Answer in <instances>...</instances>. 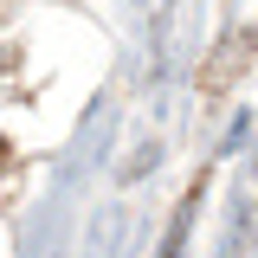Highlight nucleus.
I'll use <instances>...</instances> for the list:
<instances>
[{"mask_svg":"<svg viewBox=\"0 0 258 258\" xmlns=\"http://www.w3.org/2000/svg\"><path fill=\"white\" fill-rule=\"evenodd\" d=\"M245 52H252V32H239V39L226 45L220 58L207 64V78H200V84H207V91H220V84H232V78H239V58H245Z\"/></svg>","mask_w":258,"mask_h":258,"instance_id":"1","label":"nucleus"},{"mask_svg":"<svg viewBox=\"0 0 258 258\" xmlns=\"http://www.w3.org/2000/svg\"><path fill=\"white\" fill-rule=\"evenodd\" d=\"M7 161H13V149H7V142H0V168H7Z\"/></svg>","mask_w":258,"mask_h":258,"instance_id":"2","label":"nucleus"}]
</instances>
